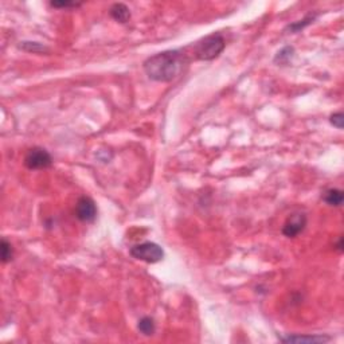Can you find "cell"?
I'll return each mask as SVG.
<instances>
[{
  "mask_svg": "<svg viewBox=\"0 0 344 344\" xmlns=\"http://www.w3.org/2000/svg\"><path fill=\"white\" fill-rule=\"evenodd\" d=\"M145 74L156 82H170L180 73L183 67V54L177 50L159 53L149 57L144 65Z\"/></svg>",
  "mask_w": 344,
  "mask_h": 344,
  "instance_id": "obj_1",
  "label": "cell"
},
{
  "mask_svg": "<svg viewBox=\"0 0 344 344\" xmlns=\"http://www.w3.org/2000/svg\"><path fill=\"white\" fill-rule=\"evenodd\" d=\"M225 46L226 43L221 34H211L196 42L194 46V54L200 60H213L224 52Z\"/></svg>",
  "mask_w": 344,
  "mask_h": 344,
  "instance_id": "obj_2",
  "label": "cell"
},
{
  "mask_svg": "<svg viewBox=\"0 0 344 344\" xmlns=\"http://www.w3.org/2000/svg\"><path fill=\"white\" fill-rule=\"evenodd\" d=\"M130 256L136 260L144 261L147 264H156L164 258V251L162 246L155 242H143L130 247Z\"/></svg>",
  "mask_w": 344,
  "mask_h": 344,
  "instance_id": "obj_3",
  "label": "cell"
},
{
  "mask_svg": "<svg viewBox=\"0 0 344 344\" xmlns=\"http://www.w3.org/2000/svg\"><path fill=\"white\" fill-rule=\"evenodd\" d=\"M53 159L52 155L47 152L46 149L34 147L24 156V166L28 170H45L52 167Z\"/></svg>",
  "mask_w": 344,
  "mask_h": 344,
  "instance_id": "obj_4",
  "label": "cell"
},
{
  "mask_svg": "<svg viewBox=\"0 0 344 344\" xmlns=\"http://www.w3.org/2000/svg\"><path fill=\"white\" fill-rule=\"evenodd\" d=\"M75 217L82 222H93L97 217V206L89 196H81L75 205Z\"/></svg>",
  "mask_w": 344,
  "mask_h": 344,
  "instance_id": "obj_5",
  "label": "cell"
},
{
  "mask_svg": "<svg viewBox=\"0 0 344 344\" xmlns=\"http://www.w3.org/2000/svg\"><path fill=\"white\" fill-rule=\"evenodd\" d=\"M307 226V217L302 213H296L292 214L285 222L284 228H283V234L288 238L297 237L300 232L304 231V229Z\"/></svg>",
  "mask_w": 344,
  "mask_h": 344,
  "instance_id": "obj_6",
  "label": "cell"
},
{
  "mask_svg": "<svg viewBox=\"0 0 344 344\" xmlns=\"http://www.w3.org/2000/svg\"><path fill=\"white\" fill-rule=\"evenodd\" d=\"M330 340V336L323 335H289L287 338H283L281 342L284 343H327Z\"/></svg>",
  "mask_w": 344,
  "mask_h": 344,
  "instance_id": "obj_7",
  "label": "cell"
},
{
  "mask_svg": "<svg viewBox=\"0 0 344 344\" xmlns=\"http://www.w3.org/2000/svg\"><path fill=\"white\" fill-rule=\"evenodd\" d=\"M112 16L118 23H126L130 19V9L124 3H115L109 9Z\"/></svg>",
  "mask_w": 344,
  "mask_h": 344,
  "instance_id": "obj_8",
  "label": "cell"
},
{
  "mask_svg": "<svg viewBox=\"0 0 344 344\" xmlns=\"http://www.w3.org/2000/svg\"><path fill=\"white\" fill-rule=\"evenodd\" d=\"M323 199L326 202L327 205L335 206V207H339V206L343 205L344 195L343 191L338 190V188H331V190H327L323 195Z\"/></svg>",
  "mask_w": 344,
  "mask_h": 344,
  "instance_id": "obj_9",
  "label": "cell"
},
{
  "mask_svg": "<svg viewBox=\"0 0 344 344\" xmlns=\"http://www.w3.org/2000/svg\"><path fill=\"white\" fill-rule=\"evenodd\" d=\"M137 328L144 336H152L155 334V323L152 317L145 316L143 319H140Z\"/></svg>",
  "mask_w": 344,
  "mask_h": 344,
  "instance_id": "obj_10",
  "label": "cell"
},
{
  "mask_svg": "<svg viewBox=\"0 0 344 344\" xmlns=\"http://www.w3.org/2000/svg\"><path fill=\"white\" fill-rule=\"evenodd\" d=\"M0 250H1V261H3V264H7L8 261L12 260V257H14V250H12V246H11V243H9L7 239H1V242H0Z\"/></svg>",
  "mask_w": 344,
  "mask_h": 344,
  "instance_id": "obj_11",
  "label": "cell"
},
{
  "mask_svg": "<svg viewBox=\"0 0 344 344\" xmlns=\"http://www.w3.org/2000/svg\"><path fill=\"white\" fill-rule=\"evenodd\" d=\"M313 20H315V16H307V18H304L302 20H298V22H294V23L289 24L287 30L292 31V33H298L300 30L307 27L308 24H311Z\"/></svg>",
  "mask_w": 344,
  "mask_h": 344,
  "instance_id": "obj_12",
  "label": "cell"
},
{
  "mask_svg": "<svg viewBox=\"0 0 344 344\" xmlns=\"http://www.w3.org/2000/svg\"><path fill=\"white\" fill-rule=\"evenodd\" d=\"M293 53H294V49H293V47H289V46L284 47L281 52L277 53V56H276L275 58V62H277V63H279V62L280 63H285V62H288V60L292 58Z\"/></svg>",
  "mask_w": 344,
  "mask_h": 344,
  "instance_id": "obj_13",
  "label": "cell"
},
{
  "mask_svg": "<svg viewBox=\"0 0 344 344\" xmlns=\"http://www.w3.org/2000/svg\"><path fill=\"white\" fill-rule=\"evenodd\" d=\"M20 47L26 50V52H33V53H45L49 52L46 47L42 46L41 43L37 42H23L20 45Z\"/></svg>",
  "mask_w": 344,
  "mask_h": 344,
  "instance_id": "obj_14",
  "label": "cell"
},
{
  "mask_svg": "<svg viewBox=\"0 0 344 344\" xmlns=\"http://www.w3.org/2000/svg\"><path fill=\"white\" fill-rule=\"evenodd\" d=\"M52 7H56V8H77V7H81L82 3H77V1H52L50 3Z\"/></svg>",
  "mask_w": 344,
  "mask_h": 344,
  "instance_id": "obj_15",
  "label": "cell"
},
{
  "mask_svg": "<svg viewBox=\"0 0 344 344\" xmlns=\"http://www.w3.org/2000/svg\"><path fill=\"white\" fill-rule=\"evenodd\" d=\"M330 122L334 126H336L338 129H343L344 126V115L342 112L334 113L330 118Z\"/></svg>",
  "mask_w": 344,
  "mask_h": 344,
  "instance_id": "obj_16",
  "label": "cell"
},
{
  "mask_svg": "<svg viewBox=\"0 0 344 344\" xmlns=\"http://www.w3.org/2000/svg\"><path fill=\"white\" fill-rule=\"evenodd\" d=\"M336 249L342 253L343 251V238L340 237L339 238V241H338V245H336Z\"/></svg>",
  "mask_w": 344,
  "mask_h": 344,
  "instance_id": "obj_17",
  "label": "cell"
}]
</instances>
